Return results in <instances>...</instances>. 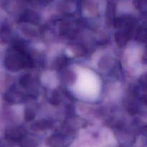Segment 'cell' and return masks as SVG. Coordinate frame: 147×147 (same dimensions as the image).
<instances>
[{"label": "cell", "instance_id": "6da1fadb", "mask_svg": "<svg viewBox=\"0 0 147 147\" xmlns=\"http://www.w3.org/2000/svg\"><path fill=\"white\" fill-rule=\"evenodd\" d=\"M6 67L12 71H18L24 67L32 65V60L24 53L22 46L15 45L14 51L7 56L5 60Z\"/></svg>", "mask_w": 147, "mask_h": 147}, {"label": "cell", "instance_id": "7a4b0ae2", "mask_svg": "<svg viewBox=\"0 0 147 147\" xmlns=\"http://www.w3.org/2000/svg\"><path fill=\"white\" fill-rule=\"evenodd\" d=\"M26 131L23 128H11L6 132V136L11 140L22 139L25 135Z\"/></svg>", "mask_w": 147, "mask_h": 147}, {"label": "cell", "instance_id": "3957f363", "mask_svg": "<svg viewBox=\"0 0 147 147\" xmlns=\"http://www.w3.org/2000/svg\"><path fill=\"white\" fill-rule=\"evenodd\" d=\"M131 37L126 32H119L116 34V43H117L118 46L121 47L126 45L128 40Z\"/></svg>", "mask_w": 147, "mask_h": 147}, {"label": "cell", "instance_id": "277c9868", "mask_svg": "<svg viewBox=\"0 0 147 147\" xmlns=\"http://www.w3.org/2000/svg\"><path fill=\"white\" fill-rule=\"evenodd\" d=\"M53 126V122L48 120H41L32 125V129L34 131H40L47 129Z\"/></svg>", "mask_w": 147, "mask_h": 147}, {"label": "cell", "instance_id": "5b68a950", "mask_svg": "<svg viewBox=\"0 0 147 147\" xmlns=\"http://www.w3.org/2000/svg\"><path fill=\"white\" fill-rule=\"evenodd\" d=\"M21 20L22 21L29 22L36 24V23L38 22V15H37L36 13L33 12V11H26V12L22 16Z\"/></svg>", "mask_w": 147, "mask_h": 147}, {"label": "cell", "instance_id": "8992f818", "mask_svg": "<svg viewBox=\"0 0 147 147\" xmlns=\"http://www.w3.org/2000/svg\"><path fill=\"white\" fill-rule=\"evenodd\" d=\"M63 79L67 84H73L76 79V76L70 70H65L63 73Z\"/></svg>", "mask_w": 147, "mask_h": 147}, {"label": "cell", "instance_id": "52a82bcc", "mask_svg": "<svg viewBox=\"0 0 147 147\" xmlns=\"http://www.w3.org/2000/svg\"><path fill=\"white\" fill-rule=\"evenodd\" d=\"M32 81V78L30 75H24L22 77L20 78L19 83L22 87L27 88L31 86Z\"/></svg>", "mask_w": 147, "mask_h": 147}, {"label": "cell", "instance_id": "ba28073f", "mask_svg": "<svg viewBox=\"0 0 147 147\" xmlns=\"http://www.w3.org/2000/svg\"><path fill=\"white\" fill-rule=\"evenodd\" d=\"M36 146L37 144L34 139L27 137H23L21 139L22 147H36Z\"/></svg>", "mask_w": 147, "mask_h": 147}, {"label": "cell", "instance_id": "9c48e42d", "mask_svg": "<svg viewBox=\"0 0 147 147\" xmlns=\"http://www.w3.org/2000/svg\"><path fill=\"white\" fill-rule=\"evenodd\" d=\"M49 142H50V145L51 146L54 147H58L62 144V140L60 136H53L49 139Z\"/></svg>", "mask_w": 147, "mask_h": 147}, {"label": "cell", "instance_id": "30bf717a", "mask_svg": "<svg viewBox=\"0 0 147 147\" xmlns=\"http://www.w3.org/2000/svg\"><path fill=\"white\" fill-rule=\"evenodd\" d=\"M136 39L141 42L146 40V29L145 27H140L136 32Z\"/></svg>", "mask_w": 147, "mask_h": 147}, {"label": "cell", "instance_id": "8fae6325", "mask_svg": "<svg viewBox=\"0 0 147 147\" xmlns=\"http://www.w3.org/2000/svg\"><path fill=\"white\" fill-rule=\"evenodd\" d=\"M50 103L53 105H55V106H57V105L60 104V94H59L57 90H55L54 92L52 94V97L50 100Z\"/></svg>", "mask_w": 147, "mask_h": 147}, {"label": "cell", "instance_id": "7c38bea8", "mask_svg": "<svg viewBox=\"0 0 147 147\" xmlns=\"http://www.w3.org/2000/svg\"><path fill=\"white\" fill-rule=\"evenodd\" d=\"M115 14V6L114 4H110L108 7V11L107 14H106V17L108 18V21L112 22V19H113V16Z\"/></svg>", "mask_w": 147, "mask_h": 147}, {"label": "cell", "instance_id": "4fadbf2b", "mask_svg": "<svg viewBox=\"0 0 147 147\" xmlns=\"http://www.w3.org/2000/svg\"><path fill=\"white\" fill-rule=\"evenodd\" d=\"M66 65H67V59L65 57H60L56 60L55 65L57 69H62L63 67H65Z\"/></svg>", "mask_w": 147, "mask_h": 147}, {"label": "cell", "instance_id": "5bb4252c", "mask_svg": "<svg viewBox=\"0 0 147 147\" xmlns=\"http://www.w3.org/2000/svg\"><path fill=\"white\" fill-rule=\"evenodd\" d=\"M34 111L31 109H26L25 112H24V119L27 121H30L32 120L34 118Z\"/></svg>", "mask_w": 147, "mask_h": 147}, {"label": "cell", "instance_id": "9a60e30c", "mask_svg": "<svg viewBox=\"0 0 147 147\" xmlns=\"http://www.w3.org/2000/svg\"><path fill=\"white\" fill-rule=\"evenodd\" d=\"M135 7L140 10L146 9V0H135Z\"/></svg>", "mask_w": 147, "mask_h": 147}, {"label": "cell", "instance_id": "2e32d148", "mask_svg": "<svg viewBox=\"0 0 147 147\" xmlns=\"http://www.w3.org/2000/svg\"><path fill=\"white\" fill-rule=\"evenodd\" d=\"M128 111H129V113H131V115H134L137 113L138 108L135 104H130L128 108Z\"/></svg>", "mask_w": 147, "mask_h": 147}, {"label": "cell", "instance_id": "e0dca14e", "mask_svg": "<svg viewBox=\"0 0 147 147\" xmlns=\"http://www.w3.org/2000/svg\"><path fill=\"white\" fill-rule=\"evenodd\" d=\"M140 83L142 85V86H144V87L146 86V75H144V76H143L142 78H141Z\"/></svg>", "mask_w": 147, "mask_h": 147}, {"label": "cell", "instance_id": "ac0fdd59", "mask_svg": "<svg viewBox=\"0 0 147 147\" xmlns=\"http://www.w3.org/2000/svg\"><path fill=\"white\" fill-rule=\"evenodd\" d=\"M73 109H72V106H67V109H66V113H67V116H72V114H73Z\"/></svg>", "mask_w": 147, "mask_h": 147}]
</instances>
